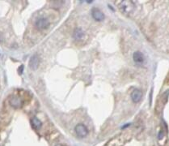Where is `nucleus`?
Instances as JSON below:
<instances>
[{"instance_id": "1", "label": "nucleus", "mask_w": 169, "mask_h": 146, "mask_svg": "<svg viewBox=\"0 0 169 146\" xmlns=\"http://www.w3.org/2000/svg\"><path fill=\"white\" fill-rule=\"evenodd\" d=\"M118 7L119 10L125 16H129L133 13L135 10V5L133 1L129 0H124V1H118Z\"/></svg>"}, {"instance_id": "2", "label": "nucleus", "mask_w": 169, "mask_h": 146, "mask_svg": "<svg viewBox=\"0 0 169 146\" xmlns=\"http://www.w3.org/2000/svg\"><path fill=\"white\" fill-rule=\"evenodd\" d=\"M126 141H127V134H121L108 141L105 146H123Z\"/></svg>"}, {"instance_id": "3", "label": "nucleus", "mask_w": 169, "mask_h": 146, "mask_svg": "<svg viewBox=\"0 0 169 146\" xmlns=\"http://www.w3.org/2000/svg\"><path fill=\"white\" fill-rule=\"evenodd\" d=\"M50 26V21L47 18L41 17L37 19L35 22V28L39 31H43L46 30Z\"/></svg>"}, {"instance_id": "4", "label": "nucleus", "mask_w": 169, "mask_h": 146, "mask_svg": "<svg viewBox=\"0 0 169 146\" xmlns=\"http://www.w3.org/2000/svg\"><path fill=\"white\" fill-rule=\"evenodd\" d=\"M75 131L77 136L80 137V138H84L88 135V130H87V127L82 124V123L77 124L75 128Z\"/></svg>"}, {"instance_id": "5", "label": "nucleus", "mask_w": 169, "mask_h": 146, "mask_svg": "<svg viewBox=\"0 0 169 146\" xmlns=\"http://www.w3.org/2000/svg\"><path fill=\"white\" fill-rule=\"evenodd\" d=\"M9 104L11 107L15 108V109H19L21 108L23 106V101L21 99L20 97L18 96H12L9 99Z\"/></svg>"}, {"instance_id": "6", "label": "nucleus", "mask_w": 169, "mask_h": 146, "mask_svg": "<svg viewBox=\"0 0 169 146\" xmlns=\"http://www.w3.org/2000/svg\"><path fill=\"white\" fill-rule=\"evenodd\" d=\"M40 64V58L37 54H33L29 60V68L32 71H36Z\"/></svg>"}, {"instance_id": "7", "label": "nucleus", "mask_w": 169, "mask_h": 146, "mask_svg": "<svg viewBox=\"0 0 169 146\" xmlns=\"http://www.w3.org/2000/svg\"><path fill=\"white\" fill-rule=\"evenodd\" d=\"M92 16L93 19L96 21H102L104 20V14L98 8H93L92 11Z\"/></svg>"}, {"instance_id": "8", "label": "nucleus", "mask_w": 169, "mask_h": 146, "mask_svg": "<svg viewBox=\"0 0 169 146\" xmlns=\"http://www.w3.org/2000/svg\"><path fill=\"white\" fill-rule=\"evenodd\" d=\"M143 98V93L139 89H134L131 94V99L134 103L139 102Z\"/></svg>"}, {"instance_id": "9", "label": "nucleus", "mask_w": 169, "mask_h": 146, "mask_svg": "<svg viewBox=\"0 0 169 146\" xmlns=\"http://www.w3.org/2000/svg\"><path fill=\"white\" fill-rule=\"evenodd\" d=\"M84 36H85V33L83 31L82 29L80 28H77L75 29L74 31V33H73V37L75 40L76 41H81L84 38Z\"/></svg>"}, {"instance_id": "10", "label": "nucleus", "mask_w": 169, "mask_h": 146, "mask_svg": "<svg viewBox=\"0 0 169 146\" xmlns=\"http://www.w3.org/2000/svg\"><path fill=\"white\" fill-rule=\"evenodd\" d=\"M133 61L136 63H143L144 62L145 57H144L143 54L142 52H140V51H136V52L133 53Z\"/></svg>"}, {"instance_id": "11", "label": "nucleus", "mask_w": 169, "mask_h": 146, "mask_svg": "<svg viewBox=\"0 0 169 146\" xmlns=\"http://www.w3.org/2000/svg\"><path fill=\"white\" fill-rule=\"evenodd\" d=\"M31 124H32V127L34 129H40L41 127V126H42V123H41V121L39 119L34 117V118H32V120H31Z\"/></svg>"}, {"instance_id": "12", "label": "nucleus", "mask_w": 169, "mask_h": 146, "mask_svg": "<svg viewBox=\"0 0 169 146\" xmlns=\"http://www.w3.org/2000/svg\"><path fill=\"white\" fill-rule=\"evenodd\" d=\"M56 146H65V145H57Z\"/></svg>"}]
</instances>
